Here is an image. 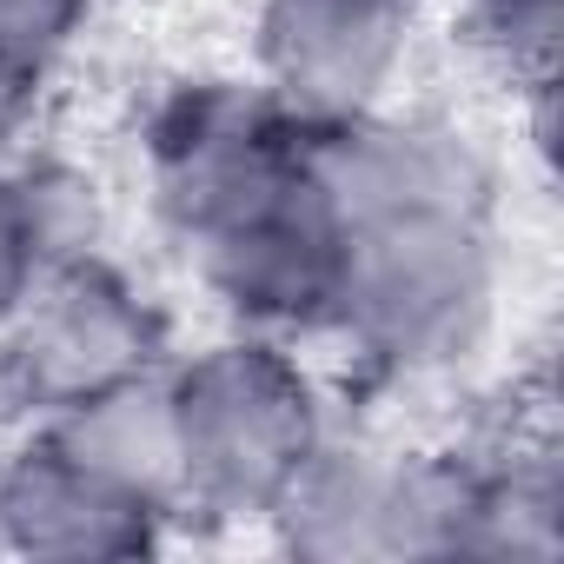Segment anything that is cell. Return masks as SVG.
I'll return each instance as SVG.
<instances>
[{
  "label": "cell",
  "instance_id": "obj_1",
  "mask_svg": "<svg viewBox=\"0 0 564 564\" xmlns=\"http://www.w3.org/2000/svg\"><path fill=\"white\" fill-rule=\"evenodd\" d=\"M505 300V206H412L346 226L339 293L313 346H333L372 399L445 392L498 346Z\"/></svg>",
  "mask_w": 564,
  "mask_h": 564
},
{
  "label": "cell",
  "instance_id": "obj_2",
  "mask_svg": "<svg viewBox=\"0 0 564 564\" xmlns=\"http://www.w3.org/2000/svg\"><path fill=\"white\" fill-rule=\"evenodd\" d=\"M160 379L186 524L213 531L265 524V511L286 498V485L339 419L326 372L306 359V339L252 326H219L199 346H173Z\"/></svg>",
  "mask_w": 564,
  "mask_h": 564
},
{
  "label": "cell",
  "instance_id": "obj_3",
  "mask_svg": "<svg viewBox=\"0 0 564 564\" xmlns=\"http://www.w3.org/2000/svg\"><path fill=\"white\" fill-rule=\"evenodd\" d=\"M166 359L173 319L113 246L61 259L0 319V432L41 425L74 399L140 379Z\"/></svg>",
  "mask_w": 564,
  "mask_h": 564
},
{
  "label": "cell",
  "instance_id": "obj_4",
  "mask_svg": "<svg viewBox=\"0 0 564 564\" xmlns=\"http://www.w3.org/2000/svg\"><path fill=\"white\" fill-rule=\"evenodd\" d=\"M300 153L306 120L246 67L166 74L133 113V186L166 246L293 173Z\"/></svg>",
  "mask_w": 564,
  "mask_h": 564
},
{
  "label": "cell",
  "instance_id": "obj_5",
  "mask_svg": "<svg viewBox=\"0 0 564 564\" xmlns=\"http://www.w3.org/2000/svg\"><path fill=\"white\" fill-rule=\"evenodd\" d=\"M166 252L180 259L186 286L213 306L219 326H252V333L313 346L333 313V293H339L346 232L300 153L293 173L232 199L226 213H213Z\"/></svg>",
  "mask_w": 564,
  "mask_h": 564
},
{
  "label": "cell",
  "instance_id": "obj_6",
  "mask_svg": "<svg viewBox=\"0 0 564 564\" xmlns=\"http://www.w3.org/2000/svg\"><path fill=\"white\" fill-rule=\"evenodd\" d=\"M445 518V452L399 438L372 419H333L300 478L265 511V538L293 557L372 564V557H438Z\"/></svg>",
  "mask_w": 564,
  "mask_h": 564
},
{
  "label": "cell",
  "instance_id": "obj_7",
  "mask_svg": "<svg viewBox=\"0 0 564 564\" xmlns=\"http://www.w3.org/2000/svg\"><path fill=\"white\" fill-rule=\"evenodd\" d=\"M432 0H252L246 74L306 127L399 100Z\"/></svg>",
  "mask_w": 564,
  "mask_h": 564
},
{
  "label": "cell",
  "instance_id": "obj_8",
  "mask_svg": "<svg viewBox=\"0 0 564 564\" xmlns=\"http://www.w3.org/2000/svg\"><path fill=\"white\" fill-rule=\"evenodd\" d=\"M180 544V524L100 471H87L47 425L0 432V551L41 564H120Z\"/></svg>",
  "mask_w": 564,
  "mask_h": 564
},
{
  "label": "cell",
  "instance_id": "obj_9",
  "mask_svg": "<svg viewBox=\"0 0 564 564\" xmlns=\"http://www.w3.org/2000/svg\"><path fill=\"white\" fill-rule=\"evenodd\" d=\"M8 173H14L21 213H28V226H34L41 272L61 265V259H80V252H107V246H113V193H107V180H100L80 153L54 147V140L41 133L34 147H21V153L8 160Z\"/></svg>",
  "mask_w": 564,
  "mask_h": 564
},
{
  "label": "cell",
  "instance_id": "obj_10",
  "mask_svg": "<svg viewBox=\"0 0 564 564\" xmlns=\"http://www.w3.org/2000/svg\"><path fill=\"white\" fill-rule=\"evenodd\" d=\"M452 34L511 94L531 100V94L557 87L564 0H452Z\"/></svg>",
  "mask_w": 564,
  "mask_h": 564
},
{
  "label": "cell",
  "instance_id": "obj_11",
  "mask_svg": "<svg viewBox=\"0 0 564 564\" xmlns=\"http://www.w3.org/2000/svg\"><path fill=\"white\" fill-rule=\"evenodd\" d=\"M100 0H0V54H21L47 74L74 61V47L94 34Z\"/></svg>",
  "mask_w": 564,
  "mask_h": 564
},
{
  "label": "cell",
  "instance_id": "obj_12",
  "mask_svg": "<svg viewBox=\"0 0 564 564\" xmlns=\"http://www.w3.org/2000/svg\"><path fill=\"white\" fill-rule=\"evenodd\" d=\"M61 74L21 61V54H0V160H14L21 147H34L47 133V107H54Z\"/></svg>",
  "mask_w": 564,
  "mask_h": 564
},
{
  "label": "cell",
  "instance_id": "obj_13",
  "mask_svg": "<svg viewBox=\"0 0 564 564\" xmlns=\"http://www.w3.org/2000/svg\"><path fill=\"white\" fill-rule=\"evenodd\" d=\"M34 279H41V246H34V226L21 213L14 173H8V160H0V319L28 300Z\"/></svg>",
  "mask_w": 564,
  "mask_h": 564
}]
</instances>
